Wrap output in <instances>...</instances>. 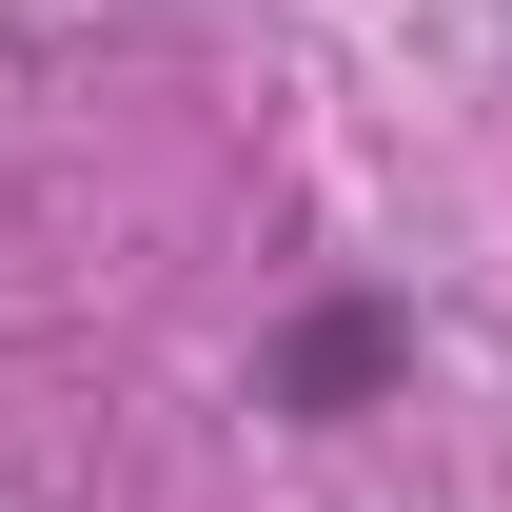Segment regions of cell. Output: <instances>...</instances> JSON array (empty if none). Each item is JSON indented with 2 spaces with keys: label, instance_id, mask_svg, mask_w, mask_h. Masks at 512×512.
Here are the masks:
<instances>
[{
  "label": "cell",
  "instance_id": "cell-1",
  "mask_svg": "<svg viewBox=\"0 0 512 512\" xmlns=\"http://www.w3.org/2000/svg\"><path fill=\"white\" fill-rule=\"evenodd\" d=\"M414 375V296H316V316L256 355V414H296V434H335V414H375V394Z\"/></svg>",
  "mask_w": 512,
  "mask_h": 512
}]
</instances>
